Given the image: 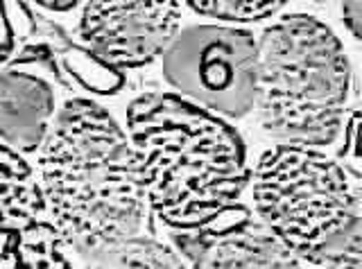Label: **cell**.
<instances>
[{"label":"cell","mask_w":362,"mask_h":269,"mask_svg":"<svg viewBox=\"0 0 362 269\" xmlns=\"http://www.w3.org/2000/svg\"><path fill=\"white\" fill-rule=\"evenodd\" d=\"M37 159V181L66 244L86 258L141 233L147 201L134 148L93 100H68Z\"/></svg>","instance_id":"7a4b0ae2"},{"label":"cell","mask_w":362,"mask_h":269,"mask_svg":"<svg viewBox=\"0 0 362 269\" xmlns=\"http://www.w3.org/2000/svg\"><path fill=\"white\" fill-rule=\"evenodd\" d=\"M39 7H45V9H52V12H68V9L77 7V3H41Z\"/></svg>","instance_id":"5bb4252c"},{"label":"cell","mask_w":362,"mask_h":269,"mask_svg":"<svg viewBox=\"0 0 362 269\" xmlns=\"http://www.w3.org/2000/svg\"><path fill=\"white\" fill-rule=\"evenodd\" d=\"M181 3L111 0L86 3L79 18L84 46L116 68H143L163 57L181 30Z\"/></svg>","instance_id":"52a82bcc"},{"label":"cell","mask_w":362,"mask_h":269,"mask_svg":"<svg viewBox=\"0 0 362 269\" xmlns=\"http://www.w3.org/2000/svg\"><path fill=\"white\" fill-rule=\"evenodd\" d=\"M199 240L190 269H303L299 258L252 217L215 224L199 233Z\"/></svg>","instance_id":"ba28073f"},{"label":"cell","mask_w":362,"mask_h":269,"mask_svg":"<svg viewBox=\"0 0 362 269\" xmlns=\"http://www.w3.org/2000/svg\"><path fill=\"white\" fill-rule=\"evenodd\" d=\"M351 64L335 32L308 14L263 30L256 57L258 122L276 145L322 150L342 131Z\"/></svg>","instance_id":"277c9868"},{"label":"cell","mask_w":362,"mask_h":269,"mask_svg":"<svg viewBox=\"0 0 362 269\" xmlns=\"http://www.w3.org/2000/svg\"><path fill=\"white\" fill-rule=\"evenodd\" d=\"M86 269H190L173 246L152 238H136L88 258Z\"/></svg>","instance_id":"30bf717a"},{"label":"cell","mask_w":362,"mask_h":269,"mask_svg":"<svg viewBox=\"0 0 362 269\" xmlns=\"http://www.w3.org/2000/svg\"><path fill=\"white\" fill-rule=\"evenodd\" d=\"M256 220L303 263L360 269L358 174L322 150L274 145L249 172Z\"/></svg>","instance_id":"3957f363"},{"label":"cell","mask_w":362,"mask_h":269,"mask_svg":"<svg viewBox=\"0 0 362 269\" xmlns=\"http://www.w3.org/2000/svg\"><path fill=\"white\" fill-rule=\"evenodd\" d=\"M11 50H14V28H11L5 3H0V64L7 61Z\"/></svg>","instance_id":"7c38bea8"},{"label":"cell","mask_w":362,"mask_h":269,"mask_svg":"<svg viewBox=\"0 0 362 269\" xmlns=\"http://www.w3.org/2000/svg\"><path fill=\"white\" fill-rule=\"evenodd\" d=\"M258 39L229 25L179 30L163 52V77L179 97L220 118L254 109Z\"/></svg>","instance_id":"5b68a950"},{"label":"cell","mask_w":362,"mask_h":269,"mask_svg":"<svg viewBox=\"0 0 362 269\" xmlns=\"http://www.w3.org/2000/svg\"><path fill=\"white\" fill-rule=\"evenodd\" d=\"M54 120V93L41 77L23 71L0 75V143L21 156L37 154Z\"/></svg>","instance_id":"9c48e42d"},{"label":"cell","mask_w":362,"mask_h":269,"mask_svg":"<svg viewBox=\"0 0 362 269\" xmlns=\"http://www.w3.org/2000/svg\"><path fill=\"white\" fill-rule=\"evenodd\" d=\"M0 269H73L25 156L0 143Z\"/></svg>","instance_id":"8992f818"},{"label":"cell","mask_w":362,"mask_h":269,"mask_svg":"<svg viewBox=\"0 0 362 269\" xmlns=\"http://www.w3.org/2000/svg\"><path fill=\"white\" fill-rule=\"evenodd\" d=\"M342 18L349 28V32L354 35L356 41H360L362 35V3H344L342 5Z\"/></svg>","instance_id":"4fadbf2b"},{"label":"cell","mask_w":362,"mask_h":269,"mask_svg":"<svg viewBox=\"0 0 362 269\" xmlns=\"http://www.w3.org/2000/svg\"><path fill=\"white\" fill-rule=\"evenodd\" d=\"M195 14L209 16L226 23H256L274 16L286 3H233V0H220V3H186Z\"/></svg>","instance_id":"8fae6325"},{"label":"cell","mask_w":362,"mask_h":269,"mask_svg":"<svg viewBox=\"0 0 362 269\" xmlns=\"http://www.w3.org/2000/svg\"><path fill=\"white\" fill-rule=\"evenodd\" d=\"M127 136L147 208L168 229L209 231L235 210L249 186L252 170L238 129L177 93L134 97Z\"/></svg>","instance_id":"6da1fadb"}]
</instances>
